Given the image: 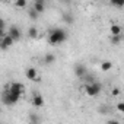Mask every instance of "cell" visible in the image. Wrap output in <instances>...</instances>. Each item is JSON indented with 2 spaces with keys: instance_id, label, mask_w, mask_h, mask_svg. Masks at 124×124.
<instances>
[{
  "instance_id": "277c9868",
  "label": "cell",
  "mask_w": 124,
  "mask_h": 124,
  "mask_svg": "<svg viewBox=\"0 0 124 124\" xmlns=\"http://www.w3.org/2000/svg\"><path fill=\"white\" fill-rule=\"evenodd\" d=\"M13 44H15V39H13L9 34H8V35L5 34V35L2 37V39H0V48H2V50H8V48L12 47Z\"/></svg>"
},
{
  "instance_id": "ffe728a7",
  "label": "cell",
  "mask_w": 124,
  "mask_h": 124,
  "mask_svg": "<svg viewBox=\"0 0 124 124\" xmlns=\"http://www.w3.org/2000/svg\"><path fill=\"white\" fill-rule=\"evenodd\" d=\"M117 109H118L120 112H124V104H123V102H118V104H117Z\"/></svg>"
},
{
  "instance_id": "8992f818",
  "label": "cell",
  "mask_w": 124,
  "mask_h": 124,
  "mask_svg": "<svg viewBox=\"0 0 124 124\" xmlns=\"http://www.w3.org/2000/svg\"><path fill=\"white\" fill-rule=\"evenodd\" d=\"M31 104H32L35 108H41V107L44 105V96H42L41 93L35 92V93L32 95V98H31Z\"/></svg>"
},
{
  "instance_id": "cb8c5ba5",
  "label": "cell",
  "mask_w": 124,
  "mask_h": 124,
  "mask_svg": "<svg viewBox=\"0 0 124 124\" xmlns=\"http://www.w3.org/2000/svg\"><path fill=\"white\" fill-rule=\"evenodd\" d=\"M5 29H6V28H0V38L5 35Z\"/></svg>"
},
{
  "instance_id": "ac0fdd59",
  "label": "cell",
  "mask_w": 124,
  "mask_h": 124,
  "mask_svg": "<svg viewBox=\"0 0 124 124\" xmlns=\"http://www.w3.org/2000/svg\"><path fill=\"white\" fill-rule=\"evenodd\" d=\"M28 15H29V18H31V19H37L39 13H38L34 8H31V9H29V12H28Z\"/></svg>"
},
{
  "instance_id": "8fae6325",
  "label": "cell",
  "mask_w": 124,
  "mask_h": 124,
  "mask_svg": "<svg viewBox=\"0 0 124 124\" xmlns=\"http://www.w3.org/2000/svg\"><path fill=\"white\" fill-rule=\"evenodd\" d=\"M111 69H112V61L105 60V61H102V63H101V70L102 72H109Z\"/></svg>"
},
{
  "instance_id": "d6986e66",
  "label": "cell",
  "mask_w": 124,
  "mask_h": 124,
  "mask_svg": "<svg viewBox=\"0 0 124 124\" xmlns=\"http://www.w3.org/2000/svg\"><path fill=\"white\" fill-rule=\"evenodd\" d=\"M63 21H64V22H67V23H73V16H72L70 13L63 15Z\"/></svg>"
},
{
  "instance_id": "5bb4252c",
  "label": "cell",
  "mask_w": 124,
  "mask_h": 124,
  "mask_svg": "<svg viewBox=\"0 0 124 124\" xmlns=\"http://www.w3.org/2000/svg\"><path fill=\"white\" fill-rule=\"evenodd\" d=\"M121 31H123V29H121V26H120V25H115V23H114V25H111V34H112V35H120V34H121Z\"/></svg>"
},
{
  "instance_id": "30bf717a",
  "label": "cell",
  "mask_w": 124,
  "mask_h": 124,
  "mask_svg": "<svg viewBox=\"0 0 124 124\" xmlns=\"http://www.w3.org/2000/svg\"><path fill=\"white\" fill-rule=\"evenodd\" d=\"M55 61V55L53 54V53H47L45 55H44V63L45 64H53Z\"/></svg>"
},
{
  "instance_id": "7a4b0ae2",
  "label": "cell",
  "mask_w": 124,
  "mask_h": 124,
  "mask_svg": "<svg viewBox=\"0 0 124 124\" xmlns=\"http://www.w3.org/2000/svg\"><path fill=\"white\" fill-rule=\"evenodd\" d=\"M19 99H21V95H18V93L12 92L8 86L5 88V91H3V93H2V101H3V104H5V105L12 107V105H15Z\"/></svg>"
},
{
  "instance_id": "603a6c76",
  "label": "cell",
  "mask_w": 124,
  "mask_h": 124,
  "mask_svg": "<svg viewBox=\"0 0 124 124\" xmlns=\"http://www.w3.org/2000/svg\"><path fill=\"white\" fill-rule=\"evenodd\" d=\"M0 28H6V22H5L2 18H0Z\"/></svg>"
},
{
  "instance_id": "ba28073f",
  "label": "cell",
  "mask_w": 124,
  "mask_h": 124,
  "mask_svg": "<svg viewBox=\"0 0 124 124\" xmlns=\"http://www.w3.org/2000/svg\"><path fill=\"white\" fill-rule=\"evenodd\" d=\"M8 34H9V35H10V37H12V38H13L15 41H19V39L22 38L21 29H19V28H18L16 25H12V26L9 28V32H8Z\"/></svg>"
},
{
  "instance_id": "3957f363",
  "label": "cell",
  "mask_w": 124,
  "mask_h": 124,
  "mask_svg": "<svg viewBox=\"0 0 124 124\" xmlns=\"http://www.w3.org/2000/svg\"><path fill=\"white\" fill-rule=\"evenodd\" d=\"M101 91H102V85L95 82V80L86 83V86H85V92H86L88 96H96V95H99Z\"/></svg>"
},
{
  "instance_id": "7402d4cb",
  "label": "cell",
  "mask_w": 124,
  "mask_h": 124,
  "mask_svg": "<svg viewBox=\"0 0 124 124\" xmlns=\"http://www.w3.org/2000/svg\"><path fill=\"white\" fill-rule=\"evenodd\" d=\"M120 92H121V91H120L118 88H114V89H112V96H118Z\"/></svg>"
},
{
  "instance_id": "4316f807",
  "label": "cell",
  "mask_w": 124,
  "mask_h": 124,
  "mask_svg": "<svg viewBox=\"0 0 124 124\" xmlns=\"http://www.w3.org/2000/svg\"><path fill=\"white\" fill-rule=\"evenodd\" d=\"M0 112H2V108H0Z\"/></svg>"
},
{
  "instance_id": "52a82bcc",
  "label": "cell",
  "mask_w": 124,
  "mask_h": 124,
  "mask_svg": "<svg viewBox=\"0 0 124 124\" xmlns=\"http://www.w3.org/2000/svg\"><path fill=\"white\" fill-rule=\"evenodd\" d=\"M25 75H26V78H28L29 80H32V82H39V80H41V79H39V76H38V72H37V69H34V67H29V69H26Z\"/></svg>"
},
{
  "instance_id": "9a60e30c",
  "label": "cell",
  "mask_w": 124,
  "mask_h": 124,
  "mask_svg": "<svg viewBox=\"0 0 124 124\" xmlns=\"http://www.w3.org/2000/svg\"><path fill=\"white\" fill-rule=\"evenodd\" d=\"M121 39H123V34H120V35H112V37H111V42H112L114 45H118V44L121 42Z\"/></svg>"
},
{
  "instance_id": "5b68a950",
  "label": "cell",
  "mask_w": 124,
  "mask_h": 124,
  "mask_svg": "<svg viewBox=\"0 0 124 124\" xmlns=\"http://www.w3.org/2000/svg\"><path fill=\"white\" fill-rule=\"evenodd\" d=\"M8 88H9L12 92L18 93V95H21V96H22V93H23V91H25V86H23V83H21V82H12V83L8 85Z\"/></svg>"
},
{
  "instance_id": "e0dca14e",
  "label": "cell",
  "mask_w": 124,
  "mask_h": 124,
  "mask_svg": "<svg viewBox=\"0 0 124 124\" xmlns=\"http://www.w3.org/2000/svg\"><path fill=\"white\" fill-rule=\"evenodd\" d=\"M15 5H16V8H19V9H23V8H26L28 2H26V0H16Z\"/></svg>"
},
{
  "instance_id": "7c38bea8",
  "label": "cell",
  "mask_w": 124,
  "mask_h": 124,
  "mask_svg": "<svg viewBox=\"0 0 124 124\" xmlns=\"http://www.w3.org/2000/svg\"><path fill=\"white\" fill-rule=\"evenodd\" d=\"M28 37L32 38V39H35V38L38 37V29H37L35 26H31V28L28 29Z\"/></svg>"
},
{
  "instance_id": "6da1fadb",
  "label": "cell",
  "mask_w": 124,
  "mask_h": 124,
  "mask_svg": "<svg viewBox=\"0 0 124 124\" xmlns=\"http://www.w3.org/2000/svg\"><path fill=\"white\" fill-rule=\"evenodd\" d=\"M67 39V32L66 29L63 28H54L50 31V35H48V42L51 45H58L61 42H64Z\"/></svg>"
},
{
  "instance_id": "9c48e42d",
  "label": "cell",
  "mask_w": 124,
  "mask_h": 124,
  "mask_svg": "<svg viewBox=\"0 0 124 124\" xmlns=\"http://www.w3.org/2000/svg\"><path fill=\"white\" fill-rule=\"evenodd\" d=\"M73 72H75V75H76L79 79H83V76L88 73V72H86V67H85L83 64H76L75 69H73Z\"/></svg>"
},
{
  "instance_id": "d4e9b609",
  "label": "cell",
  "mask_w": 124,
  "mask_h": 124,
  "mask_svg": "<svg viewBox=\"0 0 124 124\" xmlns=\"http://www.w3.org/2000/svg\"><path fill=\"white\" fill-rule=\"evenodd\" d=\"M61 2H63L64 5H70V3H72V0H61Z\"/></svg>"
},
{
  "instance_id": "44dd1931",
  "label": "cell",
  "mask_w": 124,
  "mask_h": 124,
  "mask_svg": "<svg viewBox=\"0 0 124 124\" xmlns=\"http://www.w3.org/2000/svg\"><path fill=\"white\" fill-rule=\"evenodd\" d=\"M29 121H31V123H38L39 118H38L37 115H29Z\"/></svg>"
},
{
  "instance_id": "2e32d148",
  "label": "cell",
  "mask_w": 124,
  "mask_h": 124,
  "mask_svg": "<svg viewBox=\"0 0 124 124\" xmlns=\"http://www.w3.org/2000/svg\"><path fill=\"white\" fill-rule=\"evenodd\" d=\"M109 3H111L112 6H115V8L121 9V8L124 6V0H109Z\"/></svg>"
},
{
  "instance_id": "4fadbf2b",
  "label": "cell",
  "mask_w": 124,
  "mask_h": 124,
  "mask_svg": "<svg viewBox=\"0 0 124 124\" xmlns=\"http://www.w3.org/2000/svg\"><path fill=\"white\" fill-rule=\"evenodd\" d=\"M34 9L38 12V13H42L44 10H45V3H34Z\"/></svg>"
},
{
  "instance_id": "484cf974",
  "label": "cell",
  "mask_w": 124,
  "mask_h": 124,
  "mask_svg": "<svg viewBox=\"0 0 124 124\" xmlns=\"http://www.w3.org/2000/svg\"><path fill=\"white\" fill-rule=\"evenodd\" d=\"M37 3H45V0H35Z\"/></svg>"
}]
</instances>
